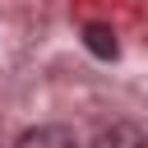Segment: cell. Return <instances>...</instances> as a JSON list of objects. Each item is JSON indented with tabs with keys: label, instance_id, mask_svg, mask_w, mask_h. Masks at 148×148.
<instances>
[{
	"label": "cell",
	"instance_id": "7a4b0ae2",
	"mask_svg": "<svg viewBox=\"0 0 148 148\" xmlns=\"http://www.w3.org/2000/svg\"><path fill=\"white\" fill-rule=\"evenodd\" d=\"M14 148H79V139H74V130H65V125H37V130L18 134Z\"/></svg>",
	"mask_w": 148,
	"mask_h": 148
},
{
	"label": "cell",
	"instance_id": "6da1fadb",
	"mask_svg": "<svg viewBox=\"0 0 148 148\" xmlns=\"http://www.w3.org/2000/svg\"><path fill=\"white\" fill-rule=\"evenodd\" d=\"M92 148H148V134H143L134 120H111V125L92 139Z\"/></svg>",
	"mask_w": 148,
	"mask_h": 148
},
{
	"label": "cell",
	"instance_id": "3957f363",
	"mask_svg": "<svg viewBox=\"0 0 148 148\" xmlns=\"http://www.w3.org/2000/svg\"><path fill=\"white\" fill-rule=\"evenodd\" d=\"M83 46H88L97 60H116V51H120V46H116V32H111L106 23H88V28H83Z\"/></svg>",
	"mask_w": 148,
	"mask_h": 148
}]
</instances>
